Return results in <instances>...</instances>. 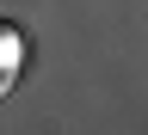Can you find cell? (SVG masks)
<instances>
[{
	"label": "cell",
	"instance_id": "obj_1",
	"mask_svg": "<svg viewBox=\"0 0 148 135\" xmlns=\"http://www.w3.org/2000/svg\"><path fill=\"white\" fill-rule=\"evenodd\" d=\"M12 80H18V31L0 25V86H12Z\"/></svg>",
	"mask_w": 148,
	"mask_h": 135
}]
</instances>
